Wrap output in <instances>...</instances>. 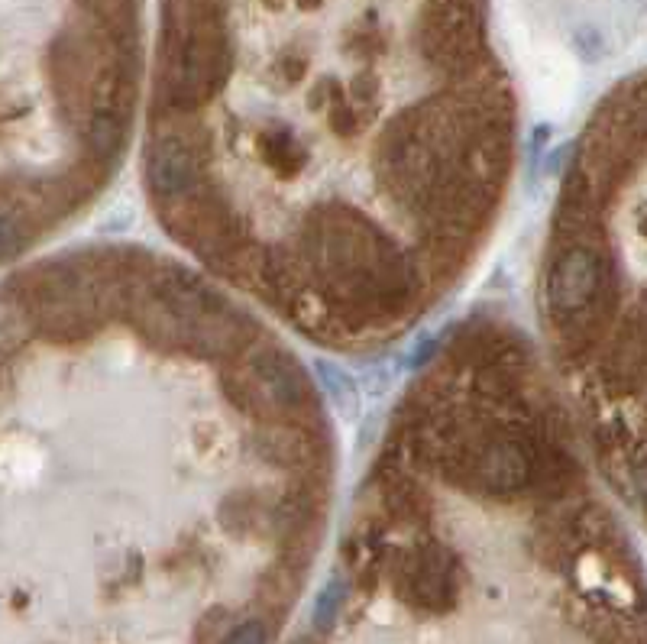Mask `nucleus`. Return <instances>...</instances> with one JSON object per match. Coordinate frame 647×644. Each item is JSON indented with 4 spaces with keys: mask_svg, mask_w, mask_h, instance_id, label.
<instances>
[{
    "mask_svg": "<svg viewBox=\"0 0 647 644\" xmlns=\"http://www.w3.org/2000/svg\"><path fill=\"white\" fill-rule=\"evenodd\" d=\"M266 641H269V622L266 619L243 622L224 638V644H266Z\"/></svg>",
    "mask_w": 647,
    "mask_h": 644,
    "instance_id": "nucleus-1",
    "label": "nucleus"
}]
</instances>
